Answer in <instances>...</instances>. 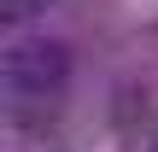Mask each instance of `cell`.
I'll list each match as a JSON object with an SVG mask.
<instances>
[{
	"label": "cell",
	"instance_id": "obj_1",
	"mask_svg": "<svg viewBox=\"0 0 158 152\" xmlns=\"http://www.w3.org/2000/svg\"><path fill=\"white\" fill-rule=\"evenodd\" d=\"M70 47L64 41H47V35H29V41H18V47H6L0 53V82L12 88V94H23V100H47V94H59L64 82H70Z\"/></svg>",
	"mask_w": 158,
	"mask_h": 152
},
{
	"label": "cell",
	"instance_id": "obj_2",
	"mask_svg": "<svg viewBox=\"0 0 158 152\" xmlns=\"http://www.w3.org/2000/svg\"><path fill=\"white\" fill-rule=\"evenodd\" d=\"M35 12H47V0H0V23H29Z\"/></svg>",
	"mask_w": 158,
	"mask_h": 152
}]
</instances>
